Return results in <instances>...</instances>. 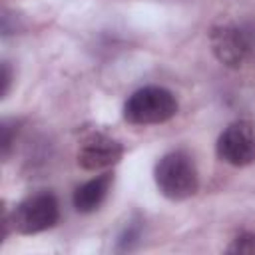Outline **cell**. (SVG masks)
Returning a JSON list of instances; mask_svg holds the SVG:
<instances>
[{"instance_id": "6", "label": "cell", "mask_w": 255, "mask_h": 255, "mask_svg": "<svg viewBox=\"0 0 255 255\" xmlns=\"http://www.w3.org/2000/svg\"><path fill=\"white\" fill-rule=\"evenodd\" d=\"M124 155V145L106 135V133H90L78 149V165L86 171H98V169H108L112 165H116Z\"/></svg>"}, {"instance_id": "10", "label": "cell", "mask_w": 255, "mask_h": 255, "mask_svg": "<svg viewBox=\"0 0 255 255\" xmlns=\"http://www.w3.org/2000/svg\"><path fill=\"white\" fill-rule=\"evenodd\" d=\"M0 131H2V137H0V149H2V157L8 159L10 151H12V145L16 141V122L14 120H2L0 124Z\"/></svg>"}, {"instance_id": "7", "label": "cell", "mask_w": 255, "mask_h": 255, "mask_svg": "<svg viewBox=\"0 0 255 255\" xmlns=\"http://www.w3.org/2000/svg\"><path fill=\"white\" fill-rule=\"evenodd\" d=\"M112 185H114V175L112 173H102V175H96L94 179L82 183L80 187H76V191L72 195V203H74L76 211L78 213L96 211L106 201Z\"/></svg>"}, {"instance_id": "3", "label": "cell", "mask_w": 255, "mask_h": 255, "mask_svg": "<svg viewBox=\"0 0 255 255\" xmlns=\"http://www.w3.org/2000/svg\"><path fill=\"white\" fill-rule=\"evenodd\" d=\"M60 219V203L54 193L40 191L22 199L10 213L12 229L22 235H36L52 229Z\"/></svg>"}, {"instance_id": "1", "label": "cell", "mask_w": 255, "mask_h": 255, "mask_svg": "<svg viewBox=\"0 0 255 255\" xmlns=\"http://www.w3.org/2000/svg\"><path fill=\"white\" fill-rule=\"evenodd\" d=\"M153 179L159 193L171 201H181L195 195L199 187L197 167L189 153L183 149L167 151L159 157L153 169Z\"/></svg>"}, {"instance_id": "8", "label": "cell", "mask_w": 255, "mask_h": 255, "mask_svg": "<svg viewBox=\"0 0 255 255\" xmlns=\"http://www.w3.org/2000/svg\"><path fill=\"white\" fill-rule=\"evenodd\" d=\"M141 239V221H129L118 237V251H131Z\"/></svg>"}, {"instance_id": "9", "label": "cell", "mask_w": 255, "mask_h": 255, "mask_svg": "<svg viewBox=\"0 0 255 255\" xmlns=\"http://www.w3.org/2000/svg\"><path fill=\"white\" fill-rule=\"evenodd\" d=\"M225 251L233 253V255H255V233H251V231L239 233L229 243V247Z\"/></svg>"}, {"instance_id": "5", "label": "cell", "mask_w": 255, "mask_h": 255, "mask_svg": "<svg viewBox=\"0 0 255 255\" xmlns=\"http://www.w3.org/2000/svg\"><path fill=\"white\" fill-rule=\"evenodd\" d=\"M209 44L215 58L227 68H241L251 52L249 36L243 32V28L231 22L213 26L209 32Z\"/></svg>"}, {"instance_id": "11", "label": "cell", "mask_w": 255, "mask_h": 255, "mask_svg": "<svg viewBox=\"0 0 255 255\" xmlns=\"http://www.w3.org/2000/svg\"><path fill=\"white\" fill-rule=\"evenodd\" d=\"M0 96L6 98V94L10 92V86H12V68L8 62H2V74H0Z\"/></svg>"}, {"instance_id": "4", "label": "cell", "mask_w": 255, "mask_h": 255, "mask_svg": "<svg viewBox=\"0 0 255 255\" xmlns=\"http://www.w3.org/2000/svg\"><path fill=\"white\" fill-rule=\"evenodd\" d=\"M221 161L233 167H245L255 161V126L249 120L229 124L215 143Z\"/></svg>"}, {"instance_id": "2", "label": "cell", "mask_w": 255, "mask_h": 255, "mask_svg": "<svg viewBox=\"0 0 255 255\" xmlns=\"http://www.w3.org/2000/svg\"><path fill=\"white\" fill-rule=\"evenodd\" d=\"M177 114L175 96L161 86H145L135 90L124 104V120L133 126H155Z\"/></svg>"}]
</instances>
